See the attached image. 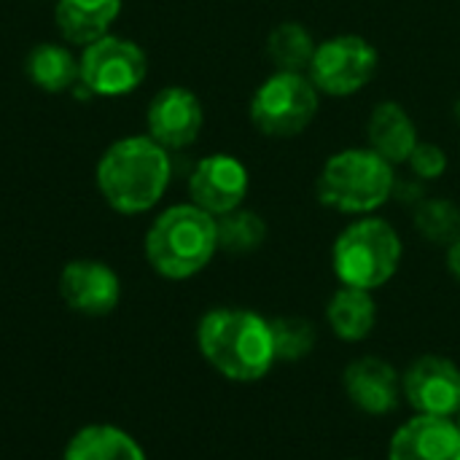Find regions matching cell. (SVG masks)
<instances>
[{
  "instance_id": "obj_1",
  "label": "cell",
  "mask_w": 460,
  "mask_h": 460,
  "mask_svg": "<svg viewBox=\"0 0 460 460\" xmlns=\"http://www.w3.org/2000/svg\"><path fill=\"white\" fill-rule=\"evenodd\" d=\"M202 358L232 383H256L275 367L270 321L253 310L218 307L197 326Z\"/></svg>"
},
{
  "instance_id": "obj_2",
  "label": "cell",
  "mask_w": 460,
  "mask_h": 460,
  "mask_svg": "<svg viewBox=\"0 0 460 460\" xmlns=\"http://www.w3.org/2000/svg\"><path fill=\"white\" fill-rule=\"evenodd\" d=\"M170 175V151L148 135L116 140L97 162V189L121 216L151 210L164 197Z\"/></svg>"
},
{
  "instance_id": "obj_3",
  "label": "cell",
  "mask_w": 460,
  "mask_h": 460,
  "mask_svg": "<svg viewBox=\"0 0 460 460\" xmlns=\"http://www.w3.org/2000/svg\"><path fill=\"white\" fill-rule=\"evenodd\" d=\"M218 251L216 216L194 202L172 205L156 216L146 234V259L156 275L167 280H189L199 275Z\"/></svg>"
},
{
  "instance_id": "obj_4",
  "label": "cell",
  "mask_w": 460,
  "mask_h": 460,
  "mask_svg": "<svg viewBox=\"0 0 460 460\" xmlns=\"http://www.w3.org/2000/svg\"><path fill=\"white\" fill-rule=\"evenodd\" d=\"M396 186L394 164L372 148H345L326 159L315 191L318 199L350 216H367L383 208Z\"/></svg>"
},
{
  "instance_id": "obj_5",
  "label": "cell",
  "mask_w": 460,
  "mask_h": 460,
  "mask_svg": "<svg viewBox=\"0 0 460 460\" xmlns=\"http://www.w3.org/2000/svg\"><path fill=\"white\" fill-rule=\"evenodd\" d=\"M402 253L399 232L385 218L367 216L342 229L332 248V264L342 286L377 291L399 272Z\"/></svg>"
},
{
  "instance_id": "obj_6",
  "label": "cell",
  "mask_w": 460,
  "mask_h": 460,
  "mask_svg": "<svg viewBox=\"0 0 460 460\" xmlns=\"http://www.w3.org/2000/svg\"><path fill=\"white\" fill-rule=\"evenodd\" d=\"M321 108V92L307 73H272L251 100V121L267 137L302 135Z\"/></svg>"
},
{
  "instance_id": "obj_7",
  "label": "cell",
  "mask_w": 460,
  "mask_h": 460,
  "mask_svg": "<svg viewBox=\"0 0 460 460\" xmlns=\"http://www.w3.org/2000/svg\"><path fill=\"white\" fill-rule=\"evenodd\" d=\"M81 86L97 97H124L135 92L148 75L146 51L121 35H102L84 46L78 59Z\"/></svg>"
},
{
  "instance_id": "obj_8",
  "label": "cell",
  "mask_w": 460,
  "mask_h": 460,
  "mask_svg": "<svg viewBox=\"0 0 460 460\" xmlns=\"http://www.w3.org/2000/svg\"><path fill=\"white\" fill-rule=\"evenodd\" d=\"M380 54L361 35H334L318 43L310 62V81L321 94L350 97L377 75Z\"/></svg>"
},
{
  "instance_id": "obj_9",
  "label": "cell",
  "mask_w": 460,
  "mask_h": 460,
  "mask_svg": "<svg viewBox=\"0 0 460 460\" xmlns=\"http://www.w3.org/2000/svg\"><path fill=\"white\" fill-rule=\"evenodd\" d=\"M402 394L418 415L456 418L460 412V369L445 356H423L402 375Z\"/></svg>"
},
{
  "instance_id": "obj_10",
  "label": "cell",
  "mask_w": 460,
  "mask_h": 460,
  "mask_svg": "<svg viewBox=\"0 0 460 460\" xmlns=\"http://www.w3.org/2000/svg\"><path fill=\"white\" fill-rule=\"evenodd\" d=\"M248 186V167L229 154H210L199 159L189 178L191 202L216 218L243 208Z\"/></svg>"
},
{
  "instance_id": "obj_11",
  "label": "cell",
  "mask_w": 460,
  "mask_h": 460,
  "mask_svg": "<svg viewBox=\"0 0 460 460\" xmlns=\"http://www.w3.org/2000/svg\"><path fill=\"white\" fill-rule=\"evenodd\" d=\"M146 121H148V137H154L167 151H178L199 137L205 124V111L191 89L167 86L154 94Z\"/></svg>"
},
{
  "instance_id": "obj_12",
  "label": "cell",
  "mask_w": 460,
  "mask_h": 460,
  "mask_svg": "<svg viewBox=\"0 0 460 460\" xmlns=\"http://www.w3.org/2000/svg\"><path fill=\"white\" fill-rule=\"evenodd\" d=\"M59 294L70 310L97 318L116 310L121 299V283L108 264L78 259L65 264L59 275Z\"/></svg>"
},
{
  "instance_id": "obj_13",
  "label": "cell",
  "mask_w": 460,
  "mask_h": 460,
  "mask_svg": "<svg viewBox=\"0 0 460 460\" xmlns=\"http://www.w3.org/2000/svg\"><path fill=\"white\" fill-rule=\"evenodd\" d=\"M388 460H460V426L456 418L415 415L391 437Z\"/></svg>"
},
{
  "instance_id": "obj_14",
  "label": "cell",
  "mask_w": 460,
  "mask_h": 460,
  "mask_svg": "<svg viewBox=\"0 0 460 460\" xmlns=\"http://www.w3.org/2000/svg\"><path fill=\"white\" fill-rule=\"evenodd\" d=\"M345 394L367 415H388L399 407L402 375L377 356H364L345 369Z\"/></svg>"
},
{
  "instance_id": "obj_15",
  "label": "cell",
  "mask_w": 460,
  "mask_h": 460,
  "mask_svg": "<svg viewBox=\"0 0 460 460\" xmlns=\"http://www.w3.org/2000/svg\"><path fill=\"white\" fill-rule=\"evenodd\" d=\"M369 148L391 164H407L418 140V127L412 116L399 102H380L367 124Z\"/></svg>"
},
{
  "instance_id": "obj_16",
  "label": "cell",
  "mask_w": 460,
  "mask_h": 460,
  "mask_svg": "<svg viewBox=\"0 0 460 460\" xmlns=\"http://www.w3.org/2000/svg\"><path fill=\"white\" fill-rule=\"evenodd\" d=\"M121 13V0H57L54 22L67 43L89 46L108 35Z\"/></svg>"
},
{
  "instance_id": "obj_17",
  "label": "cell",
  "mask_w": 460,
  "mask_h": 460,
  "mask_svg": "<svg viewBox=\"0 0 460 460\" xmlns=\"http://www.w3.org/2000/svg\"><path fill=\"white\" fill-rule=\"evenodd\" d=\"M62 460H148L143 447L116 426H84L73 434Z\"/></svg>"
},
{
  "instance_id": "obj_18",
  "label": "cell",
  "mask_w": 460,
  "mask_h": 460,
  "mask_svg": "<svg viewBox=\"0 0 460 460\" xmlns=\"http://www.w3.org/2000/svg\"><path fill=\"white\" fill-rule=\"evenodd\" d=\"M326 318L342 342H361L377 323V302L372 291L342 286L326 307Z\"/></svg>"
},
{
  "instance_id": "obj_19",
  "label": "cell",
  "mask_w": 460,
  "mask_h": 460,
  "mask_svg": "<svg viewBox=\"0 0 460 460\" xmlns=\"http://www.w3.org/2000/svg\"><path fill=\"white\" fill-rule=\"evenodd\" d=\"M27 75L40 92L49 94L67 92L81 81L78 59L59 43H38L27 54Z\"/></svg>"
},
{
  "instance_id": "obj_20",
  "label": "cell",
  "mask_w": 460,
  "mask_h": 460,
  "mask_svg": "<svg viewBox=\"0 0 460 460\" xmlns=\"http://www.w3.org/2000/svg\"><path fill=\"white\" fill-rule=\"evenodd\" d=\"M318 43L313 32L299 22H280L267 38V54L278 70L307 73Z\"/></svg>"
},
{
  "instance_id": "obj_21",
  "label": "cell",
  "mask_w": 460,
  "mask_h": 460,
  "mask_svg": "<svg viewBox=\"0 0 460 460\" xmlns=\"http://www.w3.org/2000/svg\"><path fill=\"white\" fill-rule=\"evenodd\" d=\"M218 224V248L226 253H251L264 245L267 240V224L253 210H232L226 216L216 218Z\"/></svg>"
},
{
  "instance_id": "obj_22",
  "label": "cell",
  "mask_w": 460,
  "mask_h": 460,
  "mask_svg": "<svg viewBox=\"0 0 460 460\" xmlns=\"http://www.w3.org/2000/svg\"><path fill=\"white\" fill-rule=\"evenodd\" d=\"M272 345L278 361H302L315 348V326L305 318H275L270 321Z\"/></svg>"
},
{
  "instance_id": "obj_23",
  "label": "cell",
  "mask_w": 460,
  "mask_h": 460,
  "mask_svg": "<svg viewBox=\"0 0 460 460\" xmlns=\"http://www.w3.org/2000/svg\"><path fill=\"white\" fill-rule=\"evenodd\" d=\"M415 226L429 243H456L460 237V208L450 199H426L415 210Z\"/></svg>"
},
{
  "instance_id": "obj_24",
  "label": "cell",
  "mask_w": 460,
  "mask_h": 460,
  "mask_svg": "<svg viewBox=\"0 0 460 460\" xmlns=\"http://www.w3.org/2000/svg\"><path fill=\"white\" fill-rule=\"evenodd\" d=\"M410 170L423 178V181H434V178H442L447 172V154L442 146H434V143H418L412 156L407 159Z\"/></svg>"
},
{
  "instance_id": "obj_25",
  "label": "cell",
  "mask_w": 460,
  "mask_h": 460,
  "mask_svg": "<svg viewBox=\"0 0 460 460\" xmlns=\"http://www.w3.org/2000/svg\"><path fill=\"white\" fill-rule=\"evenodd\" d=\"M447 270H450V275L460 283V237L456 243H450V251H447Z\"/></svg>"
},
{
  "instance_id": "obj_26",
  "label": "cell",
  "mask_w": 460,
  "mask_h": 460,
  "mask_svg": "<svg viewBox=\"0 0 460 460\" xmlns=\"http://www.w3.org/2000/svg\"><path fill=\"white\" fill-rule=\"evenodd\" d=\"M456 423H458V426H460V412H458V415H456Z\"/></svg>"
}]
</instances>
